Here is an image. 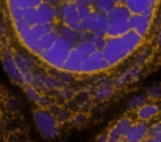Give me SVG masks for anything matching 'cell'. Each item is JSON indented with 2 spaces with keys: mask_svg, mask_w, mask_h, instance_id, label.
Returning <instances> with one entry per match:
<instances>
[{
  "mask_svg": "<svg viewBox=\"0 0 161 142\" xmlns=\"http://www.w3.org/2000/svg\"><path fill=\"white\" fill-rule=\"evenodd\" d=\"M0 58L44 137L82 129L161 68V0H0Z\"/></svg>",
  "mask_w": 161,
  "mask_h": 142,
  "instance_id": "cell-1",
  "label": "cell"
},
{
  "mask_svg": "<svg viewBox=\"0 0 161 142\" xmlns=\"http://www.w3.org/2000/svg\"><path fill=\"white\" fill-rule=\"evenodd\" d=\"M32 134L19 100L0 82V142L29 140Z\"/></svg>",
  "mask_w": 161,
  "mask_h": 142,
  "instance_id": "cell-2",
  "label": "cell"
}]
</instances>
